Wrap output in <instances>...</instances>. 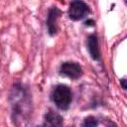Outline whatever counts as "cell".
<instances>
[{
	"label": "cell",
	"instance_id": "cell-2",
	"mask_svg": "<svg viewBox=\"0 0 127 127\" xmlns=\"http://www.w3.org/2000/svg\"><path fill=\"white\" fill-rule=\"evenodd\" d=\"M67 13L69 19L73 21H79L85 18L90 13V10L88 5L82 0H72L69 4Z\"/></svg>",
	"mask_w": 127,
	"mask_h": 127
},
{
	"label": "cell",
	"instance_id": "cell-8",
	"mask_svg": "<svg viewBox=\"0 0 127 127\" xmlns=\"http://www.w3.org/2000/svg\"><path fill=\"white\" fill-rule=\"evenodd\" d=\"M93 24H94V21L93 20H87V21L84 22V25L85 26H93Z\"/></svg>",
	"mask_w": 127,
	"mask_h": 127
},
{
	"label": "cell",
	"instance_id": "cell-3",
	"mask_svg": "<svg viewBox=\"0 0 127 127\" xmlns=\"http://www.w3.org/2000/svg\"><path fill=\"white\" fill-rule=\"evenodd\" d=\"M60 73L70 79H77L82 75V67L76 63L65 62L62 64Z\"/></svg>",
	"mask_w": 127,
	"mask_h": 127
},
{
	"label": "cell",
	"instance_id": "cell-6",
	"mask_svg": "<svg viewBox=\"0 0 127 127\" xmlns=\"http://www.w3.org/2000/svg\"><path fill=\"white\" fill-rule=\"evenodd\" d=\"M45 126H62L63 125V117L54 111H49L45 114L44 119Z\"/></svg>",
	"mask_w": 127,
	"mask_h": 127
},
{
	"label": "cell",
	"instance_id": "cell-4",
	"mask_svg": "<svg viewBox=\"0 0 127 127\" xmlns=\"http://www.w3.org/2000/svg\"><path fill=\"white\" fill-rule=\"evenodd\" d=\"M63 12L58 7H52L49 10L47 17V28L51 36H55L59 30V20Z\"/></svg>",
	"mask_w": 127,
	"mask_h": 127
},
{
	"label": "cell",
	"instance_id": "cell-9",
	"mask_svg": "<svg viewBox=\"0 0 127 127\" xmlns=\"http://www.w3.org/2000/svg\"><path fill=\"white\" fill-rule=\"evenodd\" d=\"M125 80H126L125 78H122V79H121V85H122V87H123L124 89H126V87H127V86H126V83H125Z\"/></svg>",
	"mask_w": 127,
	"mask_h": 127
},
{
	"label": "cell",
	"instance_id": "cell-7",
	"mask_svg": "<svg viewBox=\"0 0 127 127\" xmlns=\"http://www.w3.org/2000/svg\"><path fill=\"white\" fill-rule=\"evenodd\" d=\"M98 124V121H97V119L95 118V117H93V116H88V117H86L84 120H83V122H82V126H84V127H94V126H96Z\"/></svg>",
	"mask_w": 127,
	"mask_h": 127
},
{
	"label": "cell",
	"instance_id": "cell-5",
	"mask_svg": "<svg viewBox=\"0 0 127 127\" xmlns=\"http://www.w3.org/2000/svg\"><path fill=\"white\" fill-rule=\"evenodd\" d=\"M87 50L94 61H99L100 60V52L98 48V41H97V36L92 34L88 37L87 39Z\"/></svg>",
	"mask_w": 127,
	"mask_h": 127
},
{
	"label": "cell",
	"instance_id": "cell-1",
	"mask_svg": "<svg viewBox=\"0 0 127 127\" xmlns=\"http://www.w3.org/2000/svg\"><path fill=\"white\" fill-rule=\"evenodd\" d=\"M52 99L58 108L62 110L68 109L72 100L70 88L64 84L57 85L52 91Z\"/></svg>",
	"mask_w": 127,
	"mask_h": 127
}]
</instances>
